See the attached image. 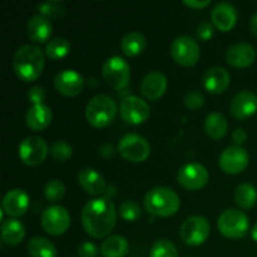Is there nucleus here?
Wrapping results in <instances>:
<instances>
[{"instance_id":"a878e982","label":"nucleus","mask_w":257,"mask_h":257,"mask_svg":"<svg viewBox=\"0 0 257 257\" xmlns=\"http://www.w3.org/2000/svg\"><path fill=\"white\" fill-rule=\"evenodd\" d=\"M130 250L127 238L120 235H110L100 245L103 257H124Z\"/></svg>"},{"instance_id":"b1692460","label":"nucleus","mask_w":257,"mask_h":257,"mask_svg":"<svg viewBox=\"0 0 257 257\" xmlns=\"http://www.w3.org/2000/svg\"><path fill=\"white\" fill-rule=\"evenodd\" d=\"M78 182L88 193L93 196H99L105 191L104 177L94 168L87 167L80 170L78 172Z\"/></svg>"},{"instance_id":"dca6fc26","label":"nucleus","mask_w":257,"mask_h":257,"mask_svg":"<svg viewBox=\"0 0 257 257\" xmlns=\"http://www.w3.org/2000/svg\"><path fill=\"white\" fill-rule=\"evenodd\" d=\"M230 112L236 119H246L257 112V95L251 90H240L230 103Z\"/></svg>"},{"instance_id":"58836bf2","label":"nucleus","mask_w":257,"mask_h":257,"mask_svg":"<svg viewBox=\"0 0 257 257\" xmlns=\"http://www.w3.org/2000/svg\"><path fill=\"white\" fill-rule=\"evenodd\" d=\"M213 32H215V27H213V23L207 22H201L198 23L197 29H196V34L200 39L202 40H208L213 35Z\"/></svg>"},{"instance_id":"f704fd0d","label":"nucleus","mask_w":257,"mask_h":257,"mask_svg":"<svg viewBox=\"0 0 257 257\" xmlns=\"http://www.w3.org/2000/svg\"><path fill=\"white\" fill-rule=\"evenodd\" d=\"M65 193V186L60 180H50L44 187V196L49 202H58Z\"/></svg>"},{"instance_id":"79ce46f5","label":"nucleus","mask_w":257,"mask_h":257,"mask_svg":"<svg viewBox=\"0 0 257 257\" xmlns=\"http://www.w3.org/2000/svg\"><path fill=\"white\" fill-rule=\"evenodd\" d=\"M210 3V0H183V4L188 5V7L191 8H195V9L207 7Z\"/></svg>"},{"instance_id":"ea45409f","label":"nucleus","mask_w":257,"mask_h":257,"mask_svg":"<svg viewBox=\"0 0 257 257\" xmlns=\"http://www.w3.org/2000/svg\"><path fill=\"white\" fill-rule=\"evenodd\" d=\"M77 251L79 257H97L98 252H99L97 246L90 241H84V242L80 243Z\"/></svg>"},{"instance_id":"6ab92c4d","label":"nucleus","mask_w":257,"mask_h":257,"mask_svg":"<svg viewBox=\"0 0 257 257\" xmlns=\"http://www.w3.org/2000/svg\"><path fill=\"white\" fill-rule=\"evenodd\" d=\"M3 211L9 216H22L29 207V196L22 188H13L3 198Z\"/></svg>"},{"instance_id":"c03bdc74","label":"nucleus","mask_w":257,"mask_h":257,"mask_svg":"<svg viewBox=\"0 0 257 257\" xmlns=\"http://www.w3.org/2000/svg\"><path fill=\"white\" fill-rule=\"evenodd\" d=\"M250 29H251V33H252L255 37H257V12L252 15V18H251Z\"/></svg>"},{"instance_id":"6e6552de","label":"nucleus","mask_w":257,"mask_h":257,"mask_svg":"<svg viewBox=\"0 0 257 257\" xmlns=\"http://www.w3.org/2000/svg\"><path fill=\"white\" fill-rule=\"evenodd\" d=\"M210 222L201 215L188 216L180 227L181 240L190 246H198L210 236Z\"/></svg>"},{"instance_id":"37998d69","label":"nucleus","mask_w":257,"mask_h":257,"mask_svg":"<svg viewBox=\"0 0 257 257\" xmlns=\"http://www.w3.org/2000/svg\"><path fill=\"white\" fill-rule=\"evenodd\" d=\"M99 153L105 158L112 157L114 155V147L110 143H104V145H102L99 147Z\"/></svg>"},{"instance_id":"39448f33","label":"nucleus","mask_w":257,"mask_h":257,"mask_svg":"<svg viewBox=\"0 0 257 257\" xmlns=\"http://www.w3.org/2000/svg\"><path fill=\"white\" fill-rule=\"evenodd\" d=\"M217 227L226 237L240 238L247 233L250 222L243 211L238 208H227L218 216Z\"/></svg>"},{"instance_id":"a211bd4d","label":"nucleus","mask_w":257,"mask_h":257,"mask_svg":"<svg viewBox=\"0 0 257 257\" xmlns=\"http://www.w3.org/2000/svg\"><path fill=\"white\" fill-rule=\"evenodd\" d=\"M256 59V52L250 43L240 42L231 45L226 52V60L230 65L245 68L252 64Z\"/></svg>"},{"instance_id":"393cba45","label":"nucleus","mask_w":257,"mask_h":257,"mask_svg":"<svg viewBox=\"0 0 257 257\" xmlns=\"http://www.w3.org/2000/svg\"><path fill=\"white\" fill-rule=\"evenodd\" d=\"M0 235H2L3 241L8 245H18L24 240L25 227L17 218H8L3 221Z\"/></svg>"},{"instance_id":"4c0bfd02","label":"nucleus","mask_w":257,"mask_h":257,"mask_svg":"<svg viewBox=\"0 0 257 257\" xmlns=\"http://www.w3.org/2000/svg\"><path fill=\"white\" fill-rule=\"evenodd\" d=\"M28 99L32 102L33 104H42L45 100L47 93H45L44 87L42 85H33L29 90H28Z\"/></svg>"},{"instance_id":"7c9ffc66","label":"nucleus","mask_w":257,"mask_h":257,"mask_svg":"<svg viewBox=\"0 0 257 257\" xmlns=\"http://www.w3.org/2000/svg\"><path fill=\"white\" fill-rule=\"evenodd\" d=\"M70 50V42L64 37H58L50 39L45 45V55L52 60H57L68 54Z\"/></svg>"},{"instance_id":"2eb2a0df","label":"nucleus","mask_w":257,"mask_h":257,"mask_svg":"<svg viewBox=\"0 0 257 257\" xmlns=\"http://www.w3.org/2000/svg\"><path fill=\"white\" fill-rule=\"evenodd\" d=\"M54 87L62 94L74 97L83 90L84 78L74 69H63L55 74Z\"/></svg>"},{"instance_id":"f3484780","label":"nucleus","mask_w":257,"mask_h":257,"mask_svg":"<svg viewBox=\"0 0 257 257\" xmlns=\"http://www.w3.org/2000/svg\"><path fill=\"white\" fill-rule=\"evenodd\" d=\"M211 20L221 32H228L237 22V10L231 3L220 2L211 10Z\"/></svg>"},{"instance_id":"e433bc0d","label":"nucleus","mask_w":257,"mask_h":257,"mask_svg":"<svg viewBox=\"0 0 257 257\" xmlns=\"http://www.w3.org/2000/svg\"><path fill=\"white\" fill-rule=\"evenodd\" d=\"M183 103H185V105L188 109L197 110L198 108H201L205 104V95L197 89L188 90L186 93L185 98H183Z\"/></svg>"},{"instance_id":"2f4dec72","label":"nucleus","mask_w":257,"mask_h":257,"mask_svg":"<svg viewBox=\"0 0 257 257\" xmlns=\"http://www.w3.org/2000/svg\"><path fill=\"white\" fill-rule=\"evenodd\" d=\"M150 257H178V250L171 240L160 238L151 247Z\"/></svg>"},{"instance_id":"9b49d317","label":"nucleus","mask_w":257,"mask_h":257,"mask_svg":"<svg viewBox=\"0 0 257 257\" xmlns=\"http://www.w3.org/2000/svg\"><path fill=\"white\" fill-rule=\"evenodd\" d=\"M40 223L45 232L54 236L62 235L69 228L70 215L64 206L52 205L42 212Z\"/></svg>"},{"instance_id":"412c9836","label":"nucleus","mask_w":257,"mask_h":257,"mask_svg":"<svg viewBox=\"0 0 257 257\" xmlns=\"http://www.w3.org/2000/svg\"><path fill=\"white\" fill-rule=\"evenodd\" d=\"M230 73L222 67H211L205 72L202 78L203 87L213 94H218L227 89L230 84Z\"/></svg>"},{"instance_id":"c756f323","label":"nucleus","mask_w":257,"mask_h":257,"mask_svg":"<svg viewBox=\"0 0 257 257\" xmlns=\"http://www.w3.org/2000/svg\"><path fill=\"white\" fill-rule=\"evenodd\" d=\"M235 201L240 207L251 208L257 202V190L253 185L245 182L240 183L235 190Z\"/></svg>"},{"instance_id":"5701e85b","label":"nucleus","mask_w":257,"mask_h":257,"mask_svg":"<svg viewBox=\"0 0 257 257\" xmlns=\"http://www.w3.org/2000/svg\"><path fill=\"white\" fill-rule=\"evenodd\" d=\"M53 118V112L49 105L44 104H33L28 108L25 114V122L27 125L33 131H43L50 124Z\"/></svg>"},{"instance_id":"f03ea898","label":"nucleus","mask_w":257,"mask_h":257,"mask_svg":"<svg viewBox=\"0 0 257 257\" xmlns=\"http://www.w3.org/2000/svg\"><path fill=\"white\" fill-rule=\"evenodd\" d=\"M45 57L43 50L35 44H24L19 47L13 58L15 74L24 82L35 80L43 72Z\"/></svg>"},{"instance_id":"a18cd8bd","label":"nucleus","mask_w":257,"mask_h":257,"mask_svg":"<svg viewBox=\"0 0 257 257\" xmlns=\"http://www.w3.org/2000/svg\"><path fill=\"white\" fill-rule=\"evenodd\" d=\"M251 236H252L253 241H256L257 242V222L252 226V230H251Z\"/></svg>"},{"instance_id":"423d86ee","label":"nucleus","mask_w":257,"mask_h":257,"mask_svg":"<svg viewBox=\"0 0 257 257\" xmlns=\"http://www.w3.org/2000/svg\"><path fill=\"white\" fill-rule=\"evenodd\" d=\"M102 74L114 89H124L131 79V65L124 58L112 55L107 58L102 65Z\"/></svg>"},{"instance_id":"bb28decb","label":"nucleus","mask_w":257,"mask_h":257,"mask_svg":"<svg viewBox=\"0 0 257 257\" xmlns=\"http://www.w3.org/2000/svg\"><path fill=\"white\" fill-rule=\"evenodd\" d=\"M147 42H146L145 35L137 30L127 33L120 40V49L128 57H135L141 54L145 50Z\"/></svg>"},{"instance_id":"c85d7f7f","label":"nucleus","mask_w":257,"mask_h":257,"mask_svg":"<svg viewBox=\"0 0 257 257\" xmlns=\"http://www.w3.org/2000/svg\"><path fill=\"white\" fill-rule=\"evenodd\" d=\"M28 252L32 257H57V247L43 236H35L28 243Z\"/></svg>"},{"instance_id":"473e14b6","label":"nucleus","mask_w":257,"mask_h":257,"mask_svg":"<svg viewBox=\"0 0 257 257\" xmlns=\"http://www.w3.org/2000/svg\"><path fill=\"white\" fill-rule=\"evenodd\" d=\"M38 10H39V14L45 15L48 18L62 17L65 13V5L60 0H48V2L38 4Z\"/></svg>"},{"instance_id":"7ed1b4c3","label":"nucleus","mask_w":257,"mask_h":257,"mask_svg":"<svg viewBox=\"0 0 257 257\" xmlns=\"http://www.w3.org/2000/svg\"><path fill=\"white\" fill-rule=\"evenodd\" d=\"M180 196L170 187L157 186L145 196V207L150 213L161 217L172 216L180 210Z\"/></svg>"},{"instance_id":"ddd939ff","label":"nucleus","mask_w":257,"mask_h":257,"mask_svg":"<svg viewBox=\"0 0 257 257\" xmlns=\"http://www.w3.org/2000/svg\"><path fill=\"white\" fill-rule=\"evenodd\" d=\"M119 113L122 119L127 123L140 124L150 117L151 108L150 104L138 95H128L120 102Z\"/></svg>"},{"instance_id":"72a5a7b5","label":"nucleus","mask_w":257,"mask_h":257,"mask_svg":"<svg viewBox=\"0 0 257 257\" xmlns=\"http://www.w3.org/2000/svg\"><path fill=\"white\" fill-rule=\"evenodd\" d=\"M119 213L123 220L128 221V222H135L142 216V210L136 201L125 200L120 203Z\"/></svg>"},{"instance_id":"9d476101","label":"nucleus","mask_w":257,"mask_h":257,"mask_svg":"<svg viewBox=\"0 0 257 257\" xmlns=\"http://www.w3.org/2000/svg\"><path fill=\"white\" fill-rule=\"evenodd\" d=\"M171 54L178 64L192 67L200 59V45L190 35H180L171 44Z\"/></svg>"},{"instance_id":"4be33fe9","label":"nucleus","mask_w":257,"mask_h":257,"mask_svg":"<svg viewBox=\"0 0 257 257\" xmlns=\"http://www.w3.org/2000/svg\"><path fill=\"white\" fill-rule=\"evenodd\" d=\"M53 24L50 18L43 14H35L28 19L27 35L35 43H43L52 35Z\"/></svg>"},{"instance_id":"4468645a","label":"nucleus","mask_w":257,"mask_h":257,"mask_svg":"<svg viewBox=\"0 0 257 257\" xmlns=\"http://www.w3.org/2000/svg\"><path fill=\"white\" fill-rule=\"evenodd\" d=\"M208 171L198 162H190L178 170L177 180L182 187L187 190H198L208 182Z\"/></svg>"},{"instance_id":"f8f14e48","label":"nucleus","mask_w":257,"mask_h":257,"mask_svg":"<svg viewBox=\"0 0 257 257\" xmlns=\"http://www.w3.org/2000/svg\"><path fill=\"white\" fill-rule=\"evenodd\" d=\"M250 162V155L242 146H228L218 158V165L223 172L228 175H236L245 170Z\"/></svg>"},{"instance_id":"a19ab883","label":"nucleus","mask_w":257,"mask_h":257,"mask_svg":"<svg viewBox=\"0 0 257 257\" xmlns=\"http://www.w3.org/2000/svg\"><path fill=\"white\" fill-rule=\"evenodd\" d=\"M231 137H232L233 143H235L236 146H241L245 142L246 138H247V133H246V131L243 130V128H236L232 132V136H231Z\"/></svg>"},{"instance_id":"0eeeda50","label":"nucleus","mask_w":257,"mask_h":257,"mask_svg":"<svg viewBox=\"0 0 257 257\" xmlns=\"http://www.w3.org/2000/svg\"><path fill=\"white\" fill-rule=\"evenodd\" d=\"M118 152L131 162H143L151 153V145L143 136L138 133H127L119 140Z\"/></svg>"},{"instance_id":"aec40b11","label":"nucleus","mask_w":257,"mask_h":257,"mask_svg":"<svg viewBox=\"0 0 257 257\" xmlns=\"http://www.w3.org/2000/svg\"><path fill=\"white\" fill-rule=\"evenodd\" d=\"M167 78L160 70H151L141 83V90H142L143 95L147 97L148 99H158L165 94L166 89H167Z\"/></svg>"},{"instance_id":"1a4fd4ad","label":"nucleus","mask_w":257,"mask_h":257,"mask_svg":"<svg viewBox=\"0 0 257 257\" xmlns=\"http://www.w3.org/2000/svg\"><path fill=\"white\" fill-rule=\"evenodd\" d=\"M49 152V146L39 136H28L20 142L18 155L20 161L28 166H38L44 162Z\"/></svg>"},{"instance_id":"f257e3e1","label":"nucleus","mask_w":257,"mask_h":257,"mask_svg":"<svg viewBox=\"0 0 257 257\" xmlns=\"http://www.w3.org/2000/svg\"><path fill=\"white\" fill-rule=\"evenodd\" d=\"M80 220L88 235L97 238L104 237L114 228L117 222V208L110 198H93L83 207Z\"/></svg>"},{"instance_id":"cd10ccee","label":"nucleus","mask_w":257,"mask_h":257,"mask_svg":"<svg viewBox=\"0 0 257 257\" xmlns=\"http://www.w3.org/2000/svg\"><path fill=\"white\" fill-rule=\"evenodd\" d=\"M228 128L227 118L220 112L208 113L205 119V131L213 140H220L226 135Z\"/></svg>"},{"instance_id":"20e7f679","label":"nucleus","mask_w":257,"mask_h":257,"mask_svg":"<svg viewBox=\"0 0 257 257\" xmlns=\"http://www.w3.org/2000/svg\"><path fill=\"white\" fill-rule=\"evenodd\" d=\"M119 110L117 102L108 94H97L90 98L85 107V118L93 127L102 128L109 124Z\"/></svg>"},{"instance_id":"c9c22d12","label":"nucleus","mask_w":257,"mask_h":257,"mask_svg":"<svg viewBox=\"0 0 257 257\" xmlns=\"http://www.w3.org/2000/svg\"><path fill=\"white\" fill-rule=\"evenodd\" d=\"M73 148L70 146V143H68L67 141L58 140L50 146V155L58 162H64L68 158L72 156Z\"/></svg>"}]
</instances>
